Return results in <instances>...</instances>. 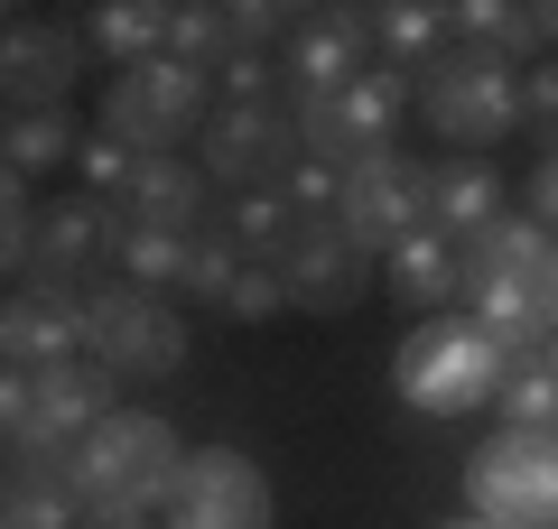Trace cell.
<instances>
[{"mask_svg": "<svg viewBox=\"0 0 558 529\" xmlns=\"http://www.w3.org/2000/svg\"><path fill=\"white\" fill-rule=\"evenodd\" d=\"M457 307L475 316L494 344L539 353L558 334V242L531 214L484 223L475 242H457Z\"/></svg>", "mask_w": 558, "mask_h": 529, "instance_id": "cell-1", "label": "cell"}, {"mask_svg": "<svg viewBox=\"0 0 558 529\" xmlns=\"http://www.w3.org/2000/svg\"><path fill=\"white\" fill-rule=\"evenodd\" d=\"M65 473H75L84 520H149V510H168V492H178L186 446H178L168 418L112 409L102 428H84L75 446H65Z\"/></svg>", "mask_w": 558, "mask_h": 529, "instance_id": "cell-2", "label": "cell"}, {"mask_svg": "<svg viewBox=\"0 0 558 529\" xmlns=\"http://www.w3.org/2000/svg\"><path fill=\"white\" fill-rule=\"evenodd\" d=\"M502 372H512V344H494L465 307L418 316V325L400 334V353H391V391H400V409H418V418H475V409H494Z\"/></svg>", "mask_w": 558, "mask_h": 529, "instance_id": "cell-3", "label": "cell"}, {"mask_svg": "<svg viewBox=\"0 0 558 529\" xmlns=\"http://www.w3.org/2000/svg\"><path fill=\"white\" fill-rule=\"evenodd\" d=\"M205 112H215V75H196V65H178V57H149V65H121V75L102 84L94 131L121 139L131 158H168V149H186V139L205 131Z\"/></svg>", "mask_w": 558, "mask_h": 529, "instance_id": "cell-4", "label": "cell"}, {"mask_svg": "<svg viewBox=\"0 0 558 529\" xmlns=\"http://www.w3.org/2000/svg\"><path fill=\"white\" fill-rule=\"evenodd\" d=\"M410 102L428 112L438 139H457V158H484L502 131H521V65L484 57V47H447L438 65H418Z\"/></svg>", "mask_w": 558, "mask_h": 529, "instance_id": "cell-5", "label": "cell"}, {"mask_svg": "<svg viewBox=\"0 0 558 529\" xmlns=\"http://www.w3.org/2000/svg\"><path fill=\"white\" fill-rule=\"evenodd\" d=\"M84 353L112 381H168L186 362V316L168 297H149V288L102 279V288H84Z\"/></svg>", "mask_w": 558, "mask_h": 529, "instance_id": "cell-6", "label": "cell"}, {"mask_svg": "<svg viewBox=\"0 0 558 529\" xmlns=\"http://www.w3.org/2000/svg\"><path fill=\"white\" fill-rule=\"evenodd\" d=\"M400 112H410V84L391 75V65H363L354 84H336V94H317V102H289V121H299V149L307 158H326V168H363V158H381V149H400Z\"/></svg>", "mask_w": 558, "mask_h": 529, "instance_id": "cell-7", "label": "cell"}, {"mask_svg": "<svg viewBox=\"0 0 558 529\" xmlns=\"http://www.w3.org/2000/svg\"><path fill=\"white\" fill-rule=\"evenodd\" d=\"M465 502H475V520L502 529H558V436L494 428L465 455Z\"/></svg>", "mask_w": 558, "mask_h": 529, "instance_id": "cell-8", "label": "cell"}, {"mask_svg": "<svg viewBox=\"0 0 558 529\" xmlns=\"http://www.w3.org/2000/svg\"><path fill=\"white\" fill-rule=\"evenodd\" d=\"M299 121L289 102H215L196 131V168L215 196H252V186H279V176L299 168Z\"/></svg>", "mask_w": 558, "mask_h": 529, "instance_id": "cell-9", "label": "cell"}, {"mask_svg": "<svg viewBox=\"0 0 558 529\" xmlns=\"http://www.w3.org/2000/svg\"><path fill=\"white\" fill-rule=\"evenodd\" d=\"M336 233L354 242L363 260H391L410 233H428V168H418L410 149H381V158H363V168H344Z\"/></svg>", "mask_w": 558, "mask_h": 529, "instance_id": "cell-10", "label": "cell"}, {"mask_svg": "<svg viewBox=\"0 0 558 529\" xmlns=\"http://www.w3.org/2000/svg\"><path fill=\"white\" fill-rule=\"evenodd\" d=\"M270 65H279V102H317V94H336V84H354L363 65H373V28H363L354 0L289 10V20H279Z\"/></svg>", "mask_w": 558, "mask_h": 529, "instance_id": "cell-11", "label": "cell"}, {"mask_svg": "<svg viewBox=\"0 0 558 529\" xmlns=\"http://www.w3.org/2000/svg\"><path fill=\"white\" fill-rule=\"evenodd\" d=\"M75 75H84V20L28 10V20L0 28V102L10 112H65Z\"/></svg>", "mask_w": 558, "mask_h": 529, "instance_id": "cell-12", "label": "cell"}, {"mask_svg": "<svg viewBox=\"0 0 558 529\" xmlns=\"http://www.w3.org/2000/svg\"><path fill=\"white\" fill-rule=\"evenodd\" d=\"M168 529H270V473L242 446H186V473L168 492Z\"/></svg>", "mask_w": 558, "mask_h": 529, "instance_id": "cell-13", "label": "cell"}, {"mask_svg": "<svg viewBox=\"0 0 558 529\" xmlns=\"http://www.w3.org/2000/svg\"><path fill=\"white\" fill-rule=\"evenodd\" d=\"M112 233L121 214L112 205H94L75 186V196L38 205V233H28V279H47V288H102V270H112Z\"/></svg>", "mask_w": 558, "mask_h": 529, "instance_id": "cell-14", "label": "cell"}, {"mask_svg": "<svg viewBox=\"0 0 558 529\" xmlns=\"http://www.w3.org/2000/svg\"><path fill=\"white\" fill-rule=\"evenodd\" d=\"M112 409H121V381L102 372L94 353H65V362L28 372V446L38 455H65L84 428H102Z\"/></svg>", "mask_w": 558, "mask_h": 529, "instance_id": "cell-15", "label": "cell"}, {"mask_svg": "<svg viewBox=\"0 0 558 529\" xmlns=\"http://www.w3.org/2000/svg\"><path fill=\"white\" fill-rule=\"evenodd\" d=\"M279 279H289V307H307V316H344V307H363V297L381 288L373 260H363L336 223H299L289 251H279Z\"/></svg>", "mask_w": 558, "mask_h": 529, "instance_id": "cell-16", "label": "cell"}, {"mask_svg": "<svg viewBox=\"0 0 558 529\" xmlns=\"http://www.w3.org/2000/svg\"><path fill=\"white\" fill-rule=\"evenodd\" d=\"M65 353H84V288L28 279L20 297H0V372H47Z\"/></svg>", "mask_w": 558, "mask_h": 529, "instance_id": "cell-17", "label": "cell"}, {"mask_svg": "<svg viewBox=\"0 0 558 529\" xmlns=\"http://www.w3.org/2000/svg\"><path fill=\"white\" fill-rule=\"evenodd\" d=\"M121 223H149V233H205V214H215V186H205V168L186 149L168 158H131V186H121L112 205Z\"/></svg>", "mask_w": 558, "mask_h": 529, "instance_id": "cell-18", "label": "cell"}, {"mask_svg": "<svg viewBox=\"0 0 558 529\" xmlns=\"http://www.w3.org/2000/svg\"><path fill=\"white\" fill-rule=\"evenodd\" d=\"M0 520H10V529H75L84 502H75V473H65V455L10 446V465H0Z\"/></svg>", "mask_w": 558, "mask_h": 529, "instance_id": "cell-19", "label": "cell"}, {"mask_svg": "<svg viewBox=\"0 0 558 529\" xmlns=\"http://www.w3.org/2000/svg\"><path fill=\"white\" fill-rule=\"evenodd\" d=\"M363 28H373V65H391L400 84H418V65H438L447 47H457V28H447L438 0H373Z\"/></svg>", "mask_w": 558, "mask_h": 529, "instance_id": "cell-20", "label": "cell"}, {"mask_svg": "<svg viewBox=\"0 0 558 529\" xmlns=\"http://www.w3.org/2000/svg\"><path fill=\"white\" fill-rule=\"evenodd\" d=\"M484 223H502V176H494V158H447V168H428V233L475 242Z\"/></svg>", "mask_w": 558, "mask_h": 529, "instance_id": "cell-21", "label": "cell"}, {"mask_svg": "<svg viewBox=\"0 0 558 529\" xmlns=\"http://www.w3.org/2000/svg\"><path fill=\"white\" fill-rule=\"evenodd\" d=\"M381 288H391L410 316H447L457 307V242L447 233H410L391 260H381Z\"/></svg>", "mask_w": 558, "mask_h": 529, "instance_id": "cell-22", "label": "cell"}, {"mask_svg": "<svg viewBox=\"0 0 558 529\" xmlns=\"http://www.w3.org/2000/svg\"><path fill=\"white\" fill-rule=\"evenodd\" d=\"M84 47L112 57V75L168 57V0H102V10H84Z\"/></svg>", "mask_w": 558, "mask_h": 529, "instance_id": "cell-23", "label": "cell"}, {"mask_svg": "<svg viewBox=\"0 0 558 529\" xmlns=\"http://www.w3.org/2000/svg\"><path fill=\"white\" fill-rule=\"evenodd\" d=\"M205 233L233 242L242 260H279V251H289V233H299V214H289L279 186H252V196H223L215 214H205Z\"/></svg>", "mask_w": 558, "mask_h": 529, "instance_id": "cell-24", "label": "cell"}, {"mask_svg": "<svg viewBox=\"0 0 558 529\" xmlns=\"http://www.w3.org/2000/svg\"><path fill=\"white\" fill-rule=\"evenodd\" d=\"M447 28H457V47L512 57L521 75L539 65V10H521V0H457V10H447Z\"/></svg>", "mask_w": 558, "mask_h": 529, "instance_id": "cell-25", "label": "cell"}, {"mask_svg": "<svg viewBox=\"0 0 558 529\" xmlns=\"http://www.w3.org/2000/svg\"><path fill=\"white\" fill-rule=\"evenodd\" d=\"M186 242H196V233H149V223H121V233H112V279H121V288H149V297L186 288Z\"/></svg>", "mask_w": 558, "mask_h": 529, "instance_id": "cell-26", "label": "cell"}, {"mask_svg": "<svg viewBox=\"0 0 558 529\" xmlns=\"http://www.w3.org/2000/svg\"><path fill=\"white\" fill-rule=\"evenodd\" d=\"M75 121L65 112H10V131H0V168L10 176H47L57 158H75Z\"/></svg>", "mask_w": 558, "mask_h": 529, "instance_id": "cell-27", "label": "cell"}, {"mask_svg": "<svg viewBox=\"0 0 558 529\" xmlns=\"http://www.w3.org/2000/svg\"><path fill=\"white\" fill-rule=\"evenodd\" d=\"M494 409H502V428L558 436V372H549V362H539V353H512V372H502Z\"/></svg>", "mask_w": 558, "mask_h": 529, "instance_id": "cell-28", "label": "cell"}, {"mask_svg": "<svg viewBox=\"0 0 558 529\" xmlns=\"http://www.w3.org/2000/svg\"><path fill=\"white\" fill-rule=\"evenodd\" d=\"M252 270V260L233 251V242H215V233H196L186 242V297H205V307H223V288Z\"/></svg>", "mask_w": 558, "mask_h": 529, "instance_id": "cell-29", "label": "cell"}, {"mask_svg": "<svg viewBox=\"0 0 558 529\" xmlns=\"http://www.w3.org/2000/svg\"><path fill=\"white\" fill-rule=\"evenodd\" d=\"M75 168H84V196H94V205H121V186H131V149H121V139L84 131L75 139Z\"/></svg>", "mask_w": 558, "mask_h": 529, "instance_id": "cell-30", "label": "cell"}, {"mask_svg": "<svg viewBox=\"0 0 558 529\" xmlns=\"http://www.w3.org/2000/svg\"><path fill=\"white\" fill-rule=\"evenodd\" d=\"M28 233H38V196H28V176L0 168V270H28Z\"/></svg>", "mask_w": 558, "mask_h": 529, "instance_id": "cell-31", "label": "cell"}, {"mask_svg": "<svg viewBox=\"0 0 558 529\" xmlns=\"http://www.w3.org/2000/svg\"><path fill=\"white\" fill-rule=\"evenodd\" d=\"M279 307H289V279H279V260H252V270L223 288V316H233V325H260V316H279Z\"/></svg>", "mask_w": 558, "mask_h": 529, "instance_id": "cell-32", "label": "cell"}, {"mask_svg": "<svg viewBox=\"0 0 558 529\" xmlns=\"http://www.w3.org/2000/svg\"><path fill=\"white\" fill-rule=\"evenodd\" d=\"M521 131H549V149H558V57H539L521 75Z\"/></svg>", "mask_w": 558, "mask_h": 529, "instance_id": "cell-33", "label": "cell"}, {"mask_svg": "<svg viewBox=\"0 0 558 529\" xmlns=\"http://www.w3.org/2000/svg\"><path fill=\"white\" fill-rule=\"evenodd\" d=\"M521 214H531L539 233H558V149H539V168H531V186H521Z\"/></svg>", "mask_w": 558, "mask_h": 529, "instance_id": "cell-34", "label": "cell"}, {"mask_svg": "<svg viewBox=\"0 0 558 529\" xmlns=\"http://www.w3.org/2000/svg\"><path fill=\"white\" fill-rule=\"evenodd\" d=\"M539 57H558V0L539 10Z\"/></svg>", "mask_w": 558, "mask_h": 529, "instance_id": "cell-35", "label": "cell"}, {"mask_svg": "<svg viewBox=\"0 0 558 529\" xmlns=\"http://www.w3.org/2000/svg\"><path fill=\"white\" fill-rule=\"evenodd\" d=\"M438 529H502V520H475V510H465V520H438Z\"/></svg>", "mask_w": 558, "mask_h": 529, "instance_id": "cell-36", "label": "cell"}, {"mask_svg": "<svg viewBox=\"0 0 558 529\" xmlns=\"http://www.w3.org/2000/svg\"><path fill=\"white\" fill-rule=\"evenodd\" d=\"M84 529H149V520H84Z\"/></svg>", "mask_w": 558, "mask_h": 529, "instance_id": "cell-37", "label": "cell"}, {"mask_svg": "<svg viewBox=\"0 0 558 529\" xmlns=\"http://www.w3.org/2000/svg\"><path fill=\"white\" fill-rule=\"evenodd\" d=\"M539 362H549V372H558V334H549V344H539Z\"/></svg>", "mask_w": 558, "mask_h": 529, "instance_id": "cell-38", "label": "cell"}, {"mask_svg": "<svg viewBox=\"0 0 558 529\" xmlns=\"http://www.w3.org/2000/svg\"><path fill=\"white\" fill-rule=\"evenodd\" d=\"M0 131H10V112H0Z\"/></svg>", "mask_w": 558, "mask_h": 529, "instance_id": "cell-39", "label": "cell"}, {"mask_svg": "<svg viewBox=\"0 0 558 529\" xmlns=\"http://www.w3.org/2000/svg\"><path fill=\"white\" fill-rule=\"evenodd\" d=\"M0 529H10V520H0Z\"/></svg>", "mask_w": 558, "mask_h": 529, "instance_id": "cell-40", "label": "cell"}, {"mask_svg": "<svg viewBox=\"0 0 558 529\" xmlns=\"http://www.w3.org/2000/svg\"><path fill=\"white\" fill-rule=\"evenodd\" d=\"M549 242H558V233H549Z\"/></svg>", "mask_w": 558, "mask_h": 529, "instance_id": "cell-41", "label": "cell"}]
</instances>
